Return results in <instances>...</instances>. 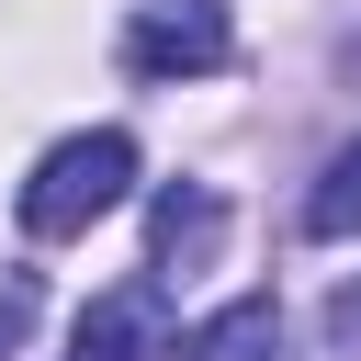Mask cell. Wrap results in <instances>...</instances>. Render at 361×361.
<instances>
[{"mask_svg": "<svg viewBox=\"0 0 361 361\" xmlns=\"http://www.w3.org/2000/svg\"><path fill=\"white\" fill-rule=\"evenodd\" d=\"M124 192H135V135H124V124H90V135H68V147L34 158L23 226H34V237H90Z\"/></svg>", "mask_w": 361, "mask_h": 361, "instance_id": "1", "label": "cell"}, {"mask_svg": "<svg viewBox=\"0 0 361 361\" xmlns=\"http://www.w3.org/2000/svg\"><path fill=\"white\" fill-rule=\"evenodd\" d=\"M226 56H237L226 0H135V23H124V68L135 79H214Z\"/></svg>", "mask_w": 361, "mask_h": 361, "instance_id": "2", "label": "cell"}, {"mask_svg": "<svg viewBox=\"0 0 361 361\" xmlns=\"http://www.w3.org/2000/svg\"><path fill=\"white\" fill-rule=\"evenodd\" d=\"M68 361H169V305L158 282H113L90 316H79V350Z\"/></svg>", "mask_w": 361, "mask_h": 361, "instance_id": "3", "label": "cell"}, {"mask_svg": "<svg viewBox=\"0 0 361 361\" xmlns=\"http://www.w3.org/2000/svg\"><path fill=\"white\" fill-rule=\"evenodd\" d=\"M147 237H158V271H203V259H214V237H226V203H214L203 180H180V192H158Z\"/></svg>", "mask_w": 361, "mask_h": 361, "instance_id": "4", "label": "cell"}, {"mask_svg": "<svg viewBox=\"0 0 361 361\" xmlns=\"http://www.w3.org/2000/svg\"><path fill=\"white\" fill-rule=\"evenodd\" d=\"M305 237H361V135L316 169V192H305Z\"/></svg>", "mask_w": 361, "mask_h": 361, "instance_id": "5", "label": "cell"}, {"mask_svg": "<svg viewBox=\"0 0 361 361\" xmlns=\"http://www.w3.org/2000/svg\"><path fill=\"white\" fill-rule=\"evenodd\" d=\"M34 316H45V282H34V271H0V361L34 338Z\"/></svg>", "mask_w": 361, "mask_h": 361, "instance_id": "6", "label": "cell"}, {"mask_svg": "<svg viewBox=\"0 0 361 361\" xmlns=\"http://www.w3.org/2000/svg\"><path fill=\"white\" fill-rule=\"evenodd\" d=\"M327 338H338V350H350V338H361V282H350V293H338V305H327Z\"/></svg>", "mask_w": 361, "mask_h": 361, "instance_id": "7", "label": "cell"}]
</instances>
